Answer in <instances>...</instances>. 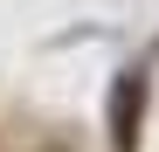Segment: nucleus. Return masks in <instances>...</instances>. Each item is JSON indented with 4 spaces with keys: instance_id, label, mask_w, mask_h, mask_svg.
Wrapping results in <instances>:
<instances>
[]
</instances>
